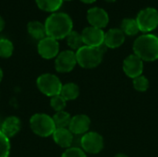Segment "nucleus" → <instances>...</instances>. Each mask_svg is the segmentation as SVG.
I'll return each mask as SVG.
<instances>
[{"instance_id": "f257e3e1", "label": "nucleus", "mask_w": 158, "mask_h": 157, "mask_svg": "<svg viewBox=\"0 0 158 157\" xmlns=\"http://www.w3.org/2000/svg\"><path fill=\"white\" fill-rule=\"evenodd\" d=\"M44 27L46 36L56 40H61L72 31L73 22L67 13L55 12L45 19Z\"/></svg>"}, {"instance_id": "f03ea898", "label": "nucleus", "mask_w": 158, "mask_h": 157, "mask_svg": "<svg viewBox=\"0 0 158 157\" xmlns=\"http://www.w3.org/2000/svg\"><path fill=\"white\" fill-rule=\"evenodd\" d=\"M133 52L143 61H156L158 59V37L151 33L139 36L134 41Z\"/></svg>"}, {"instance_id": "7ed1b4c3", "label": "nucleus", "mask_w": 158, "mask_h": 157, "mask_svg": "<svg viewBox=\"0 0 158 157\" xmlns=\"http://www.w3.org/2000/svg\"><path fill=\"white\" fill-rule=\"evenodd\" d=\"M106 48L105 44L99 47L83 45L76 51L77 63L83 68H94L101 64Z\"/></svg>"}, {"instance_id": "20e7f679", "label": "nucleus", "mask_w": 158, "mask_h": 157, "mask_svg": "<svg viewBox=\"0 0 158 157\" xmlns=\"http://www.w3.org/2000/svg\"><path fill=\"white\" fill-rule=\"evenodd\" d=\"M31 130L37 136L45 138L53 135L56 130L53 118L46 114H35L30 119Z\"/></svg>"}, {"instance_id": "39448f33", "label": "nucleus", "mask_w": 158, "mask_h": 157, "mask_svg": "<svg viewBox=\"0 0 158 157\" xmlns=\"http://www.w3.org/2000/svg\"><path fill=\"white\" fill-rule=\"evenodd\" d=\"M36 85L42 93L53 97L60 94L63 84L57 76L51 73H44L38 77Z\"/></svg>"}, {"instance_id": "423d86ee", "label": "nucleus", "mask_w": 158, "mask_h": 157, "mask_svg": "<svg viewBox=\"0 0 158 157\" xmlns=\"http://www.w3.org/2000/svg\"><path fill=\"white\" fill-rule=\"evenodd\" d=\"M140 31L148 33L156 30L158 26V11L154 7L141 10L136 18Z\"/></svg>"}, {"instance_id": "0eeeda50", "label": "nucleus", "mask_w": 158, "mask_h": 157, "mask_svg": "<svg viewBox=\"0 0 158 157\" xmlns=\"http://www.w3.org/2000/svg\"><path fill=\"white\" fill-rule=\"evenodd\" d=\"M81 149L89 154H99L104 148V138L95 131H89L82 135L81 139Z\"/></svg>"}, {"instance_id": "6e6552de", "label": "nucleus", "mask_w": 158, "mask_h": 157, "mask_svg": "<svg viewBox=\"0 0 158 157\" xmlns=\"http://www.w3.org/2000/svg\"><path fill=\"white\" fill-rule=\"evenodd\" d=\"M76 53L72 50H65L57 55L55 60L56 70L59 73H68L73 70L77 65Z\"/></svg>"}, {"instance_id": "1a4fd4ad", "label": "nucleus", "mask_w": 158, "mask_h": 157, "mask_svg": "<svg viewBox=\"0 0 158 157\" xmlns=\"http://www.w3.org/2000/svg\"><path fill=\"white\" fill-rule=\"evenodd\" d=\"M39 55L44 59H52L59 54V43L57 40L51 37H44L40 40L37 45Z\"/></svg>"}, {"instance_id": "9d476101", "label": "nucleus", "mask_w": 158, "mask_h": 157, "mask_svg": "<svg viewBox=\"0 0 158 157\" xmlns=\"http://www.w3.org/2000/svg\"><path fill=\"white\" fill-rule=\"evenodd\" d=\"M123 71L129 78L133 80L143 75V61L134 54L130 55L123 61Z\"/></svg>"}, {"instance_id": "9b49d317", "label": "nucleus", "mask_w": 158, "mask_h": 157, "mask_svg": "<svg viewBox=\"0 0 158 157\" xmlns=\"http://www.w3.org/2000/svg\"><path fill=\"white\" fill-rule=\"evenodd\" d=\"M81 37L84 45L92 46V47H99L104 44L105 32L102 29L90 26V27H86L82 31Z\"/></svg>"}, {"instance_id": "f8f14e48", "label": "nucleus", "mask_w": 158, "mask_h": 157, "mask_svg": "<svg viewBox=\"0 0 158 157\" xmlns=\"http://www.w3.org/2000/svg\"><path fill=\"white\" fill-rule=\"evenodd\" d=\"M87 19H88V22L91 24V26L103 30L108 24L109 17H108L107 12L105 9L95 6L88 10Z\"/></svg>"}, {"instance_id": "ddd939ff", "label": "nucleus", "mask_w": 158, "mask_h": 157, "mask_svg": "<svg viewBox=\"0 0 158 157\" xmlns=\"http://www.w3.org/2000/svg\"><path fill=\"white\" fill-rule=\"evenodd\" d=\"M91 126V119L88 116L81 114L76 115L71 118L69 130L73 133V135H81L88 132Z\"/></svg>"}, {"instance_id": "4468645a", "label": "nucleus", "mask_w": 158, "mask_h": 157, "mask_svg": "<svg viewBox=\"0 0 158 157\" xmlns=\"http://www.w3.org/2000/svg\"><path fill=\"white\" fill-rule=\"evenodd\" d=\"M125 42V34L120 29H110L105 32L104 44L107 48H118Z\"/></svg>"}, {"instance_id": "2eb2a0df", "label": "nucleus", "mask_w": 158, "mask_h": 157, "mask_svg": "<svg viewBox=\"0 0 158 157\" xmlns=\"http://www.w3.org/2000/svg\"><path fill=\"white\" fill-rule=\"evenodd\" d=\"M21 129V122L19 118L15 116H10L3 120L0 130L7 137L12 138L17 135Z\"/></svg>"}, {"instance_id": "dca6fc26", "label": "nucleus", "mask_w": 158, "mask_h": 157, "mask_svg": "<svg viewBox=\"0 0 158 157\" xmlns=\"http://www.w3.org/2000/svg\"><path fill=\"white\" fill-rule=\"evenodd\" d=\"M52 136L55 143L62 148L69 149L73 143V133L69 130V128L56 129Z\"/></svg>"}, {"instance_id": "f3484780", "label": "nucleus", "mask_w": 158, "mask_h": 157, "mask_svg": "<svg viewBox=\"0 0 158 157\" xmlns=\"http://www.w3.org/2000/svg\"><path fill=\"white\" fill-rule=\"evenodd\" d=\"M27 30L29 34L36 39V40H42L44 37H46V31H45V27L44 24L38 20H33L28 23L27 25Z\"/></svg>"}, {"instance_id": "a211bd4d", "label": "nucleus", "mask_w": 158, "mask_h": 157, "mask_svg": "<svg viewBox=\"0 0 158 157\" xmlns=\"http://www.w3.org/2000/svg\"><path fill=\"white\" fill-rule=\"evenodd\" d=\"M80 94V88L76 83L68 82L62 85V89L60 92V95L66 101H72L78 98Z\"/></svg>"}, {"instance_id": "6ab92c4d", "label": "nucleus", "mask_w": 158, "mask_h": 157, "mask_svg": "<svg viewBox=\"0 0 158 157\" xmlns=\"http://www.w3.org/2000/svg\"><path fill=\"white\" fill-rule=\"evenodd\" d=\"M120 30L124 32L125 35L134 36L139 33L140 29L135 19H124L121 22Z\"/></svg>"}, {"instance_id": "aec40b11", "label": "nucleus", "mask_w": 158, "mask_h": 157, "mask_svg": "<svg viewBox=\"0 0 158 157\" xmlns=\"http://www.w3.org/2000/svg\"><path fill=\"white\" fill-rule=\"evenodd\" d=\"M37 6L46 12H56L57 11L63 3V0H35Z\"/></svg>"}, {"instance_id": "412c9836", "label": "nucleus", "mask_w": 158, "mask_h": 157, "mask_svg": "<svg viewBox=\"0 0 158 157\" xmlns=\"http://www.w3.org/2000/svg\"><path fill=\"white\" fill-rule=\"evenodd\" d=\"M53 119L56 129H64V128H69L71 120V117L68 112L60 111V112H56L54 115Z\"/></svg>"}, {"instance_id": "4be33fe9", "label": "nucleus", "mask_w": 158, "mask_h": 157, "mask_svg": "<svg viewBox=\"0 0 158 157\" xmlns=\"http://www.w3.org/2000/svg\"><path fill=\"white\" fill-rule=\"evenodd\" d=\"M67 43L68 45L73 50H79L81 47H82L84 45L83 41H82V37H81V33H79L78 31H72L67 37Z\"/></svg>"}, {"instance_id": "5701e85b", "label": "nucleus", "mask_w": 158, "mask_h": 157, "mask_svg": "<svg viewBox=\"0 0 158 157\" xmlns=\"http://www.w3.org/2000/svg\"><path fill=\"white\" fill-rule=\"evenodd\" d=\"M14 51V45L8 39H0V57L8 58L12 56Z\"/></svg>"}, {"instance_id": "b1692460", "label": "nucleus", "mask_w": 158, "mask_h": 157, "mask_svg": "<svg viewBox=\"0 0 158 157\" xmlns=\"http://www.w3.org/2000/svg\"><path fill=\"white\" fill-rule=\"evenodd\" d=\"M132 84H133V88L136 91L141 92V93L146 92L148 90L149 86H150L148 79L145 76H143V75H141V76L133 79Z\"/></svg>"}, {"instance_id": "393cba45", "label": "nucleus", "mask_w": 158, "mask_h": 157, "mask_svg": "<svg viewBox=\"0 0 158 157\" xmlns=\"http://www.w3.org/2000/svg\"><path fill=\"white\" fill-rule=\"evenodd\" d=\"M10 154V142L1 130H0V157H8Z\"/></svg>"}, {"instance_id": "a878e982", "label": "nucleus", "mask_w": 158, "mask_h": 157, "mask_svg": "<svg viewBox=\"0 0 158 157\" xmlns=\"http://www.w3.org/2000/svg\"><path fill=\"white\" fill-rule=\"evenodd\" d=\"M67 105V101L60 95H56L51 97L50 100V105L51 107L56 111V112H60V111H64L65 107Z\"/></svg>"}, {"instance_id": "bb28decb", "label": "nucleus", "mask_w": 158, "mask_h": 157, "mask_svg": "<svg viewBox=\"0 0 158 157\" xmlns=\"http://www.w3.org/2000/svg\"><path fill=\"white\" fill-rule=\"evenodd\" d=\"M61 157H87L85 152L78 147H70L66 149V151L62 154Z\"/></svg>"}, {"instance_id": "cd10ccee", "label": "nucleus", "mask_w": 158, "mask_h": 157, "mask_svg": "<svg viewBox=\"0 0 158 157\" xmlns=\"http://www.w3.org/2000/svg\"><path fill=\"white\" fill-rule=\"evenodd\" d=\"M4 28H5V20H4V19L0 16V32L4 30Z\"/></svg>"}, {"instance_id": "c85d7f7f", "label": "nucleus", "mask_w": 158, "mask_h": 157, "mask_svg": "<svg viewBox=\"0 0 158 157\" xmlns=\"http://www.w3.org/2000/svg\"><path fill=\"white\" fill-rule=\"evenodd\" d=\"M81 1L83 3H86V4H92V3H94L96 0H81Z\"/></svg>"}, {"instance_id": "c756f323", "label": "nucleus", "mask_w": 158, "mask_h": 157, "mask_svg": "<svg viewBox=\"0 0 158 157\" xmlns=\"http://www.w3.org/2000/svg\"><path fill=\"white\" fill-rule=\"evenodd\" d=\"M114 157H128L126 155H124V154H118V155H116Z\"/></svg>"}, {"instance_id": "7c9ffc66", "label": "nucleus", "mask_w": 158, "mask_h": 157, "mask_svg": "<svg viewBox=\"0 0 158 157\" xmlns=\"http://www.w3.org/2000/svg\"><path fill=\"white\" fill-rule=\"evenodd\" d=\"M2 79H3V70H2L1 68H0V82H1V81H2Z\"/></svg>"}, {"instance_id": "2f4dec72", "label": "nucleus", "mask_w": 158, "mask_h": 157, "mask_svg": "<svg viewBox=\"0 0 158 157\" xmlns=\"http://www.w3.org/2000/svg\"><path fill=\"white\" fill-rule=\"evenodd\" d=\"M106 1H107V2H115L116 0H106Z\"/></svg>"}, {"instance_id": "473e14b6", "label": "nucleus", "mask_w": 158, "mask_h": 157, "mask_svg": "<svg viewBox=\"0 0 158 157\" xmlns=\"http://www.w3.org/2000/svg\"><path fill=\"white\" fill-rule=\"evenodd\" d=\"M2 123H3V120H0V129H1V126H2Z\"/></svg>"}, {"instance_id": "72a5a7b5", "label": "nucleus", "mask_w": 158, "mask_h": 157, "mask_svg": "<svg viewBox=\"0 0 158 157\" xmlns=\"http://www.w3.org/2000/svg\"><path fill=\"white\" fill-rule=\"evenodd\" d=\"M63 1H70V0H63Z\"/></svg>"}]
</instances>
